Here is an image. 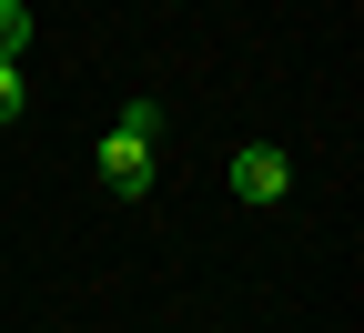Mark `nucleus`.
Masks as SVG:
<instances>
[{"label":"nucleus","instance_id":"obj_1","mask_svg":"<svg viewBox=\"0 0 364 333\" xmlns=\"http://www.w3.org/2000/svg\"><path fill=\"white\" fill-rule=\"evenodd\" d=\"M152 141H162V102H132L112 131H102V192H152Z\"/></svg>","mask_w":364,"mask_h":333},{"label":"nucleus","instance_id":"obj_2","mask_svg":"<svg viewBox=\"0 0 364 333\" xmlns=\"http://www.w3.org/2000/svg\"><path fill=\"white\" fill-rule=\"evenodd\" d=\"M233 192H243L253 212H263V202H284V192H294V162L273 152V141H243V152H233Z\"/></svg>","mask_w":364,"mask_h":333},{"label":"nucleus","instance_id":"obj_3","mask_svg":"<svg viewBox=\"0 0 364 333\" xmlns=\"http://www.w3.org/2000/svg\"><path fill=\"white\" fill-rule=\"evenodd\" d=\"M0 121H21V51H0Z\"/></svg>","mask_w":364,"mask_h":333},{"label":"nucleus","instance_id":"obj_4","mask_svg":"<svg viewBox=\"0 0 364 333\" xmlns=\"http://www.w3.org/2000/svg\"><path fill=\"white\" fill-rule=\"evenodd\" d=\"M21 40H31V11H21V0H0V51H21Z\"/></svg>","mask_w":364,"mask_h":333}]
</instances>
